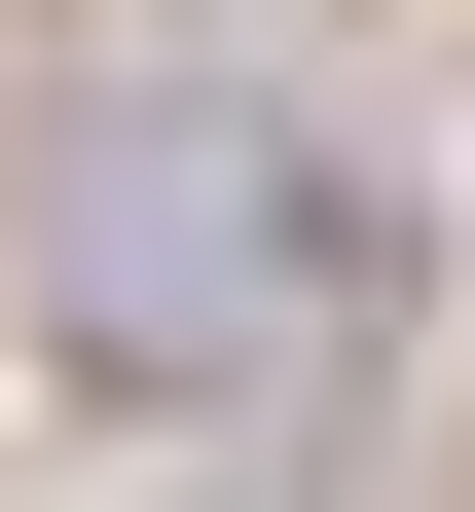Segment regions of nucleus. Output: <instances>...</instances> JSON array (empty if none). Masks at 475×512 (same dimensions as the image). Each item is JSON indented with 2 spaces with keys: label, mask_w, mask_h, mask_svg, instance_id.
<instances>
[{
  "label": "nucleus",
  "mask_w": 475,
  "mask_h": 512,
  "mask_svg": "<svg viewBox=\"0 0 475 512\" xmlns=\"http://www.w3.org/2000/svg\"><path fill=\"white\" fill-rule=\"evenodd\" d=\"M74 330H293V220L220 183V110H147V147L74 183Z\"/></svg>",
  "instance_id": "f257e3e1"
}]
</instances>
